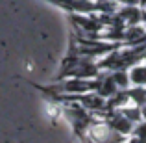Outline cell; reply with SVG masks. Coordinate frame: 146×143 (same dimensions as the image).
Wrapping results in <instances>:
<instances>
[{
	"label": "cell",
	"instance_id": "1",
	"mask_svg": "<svg viewBox=\"0 0 146 143\" xmlns=\"http://www.w3.org/2000/svg\"><path fill=\"white\" fill-rule=\"evenodd\" d=\"M63 113H65V117L68 119L74 134L80 140L87 136V130H89L91 123L96 119V115L91 113L87 108H83L82 104L76 102V100H68V102L63 104Z\"/></svg>",
	"mask_w": 146,
	"mask_h": 143
},
{
	"label": "cell",
	"instance_id": "2",
	"mask_svg": "<svg viewBox=\"0 0 146 143\" xmlns=\"http://www.w3.org/2000/svg\"><path fill=\"white\" fill-rule=\"evenodd\" d=\"M124 43H115V41H104V39H85V37H76V50L82 56H91V58H102L109 54L111 50L122 47Z\"/></svg>",
	"mask_w": 146,
	"mask_h": 143
},
{
	"label": "cell",
	"instance_id": "3",
	"mask_svg": "<svg viewBox=\"0 0 146 143\" xmlns=\"http://www.w3.org/2000/svg\"><path fill=\"white\" fill-rule=\"evenodd\" d=\"M87 136L91 138L94 143H124L129 136H124L118 130H115L113 126H109L104 119H94L91 123Z\"/></svg>",
	"mask_w": 146,
	"mask_h": 143
},
{
	"label": "cell",
	"instance_id": "4",
	"mask_svg": "<svg viewBox=\"0 0 146 143\" xmlns=\"http://www.w3.org/2000/svg\"><path fill=\"white\" fill-rule=\"evenodd\" d=\"M98 117H100V119H104V121H106L109 126H113L115 130H118V132L124 134V136H131L133 126H135V123L129 121V119L126 117V115L122 113L120 110H109V111H104V113H100Z\"/></svg>",
	"mask_w": 146,
	"mask_h": 143
},
{
	"label": "cell",
	"instance_id": "5",
	"mask_svg": "<svg viewBox=\"0 0 146 143\" xmlns=\"http://www.w3.org/2000/svg\"><path fill=\"white\" fill-rule=\"evenodd\" d=\"M94 78H96V82H98V86H96V93L98 95L109 99L111 95H115L118 91V87H117V84L113 82L109 71H100V75L94 76Z\"/></svg>",
	"mask_w": 146,
	"mask_h": 143
},
{
	"label": "cell",
	"instance_id": "6",
	"mask_svg": "<svg viewBox=\"0 0 146 143\" xmlns=\"http://www.w3.org/2000/svg\"><path fill=\"white\" fill-rule=\"evenodd\" d=\"M117 15L120 19H124V22L128 26L141 24V19H143V7H141V6H118Z\"/></svg>",
	"mask_w": 146,
	"mask_h": 143
},
{
	"label": "cell",
	"instance_id": "7",
	"mask_svg": "<svg viewBox=\"0 0 146 143\" xmlns=\"http://www.w3.org/2000/svg\"><path fill=\"white\" fill-rule=\"evenodd\" d=\"M146 34V26L143 24H131L126 26V34H124V45L128 47H133V45H141L144 39Z\"/></svg>",
	"mask_w": 146,
	"mask_h": 143
},
{
	"label": "cell",
	"instance_id": "8",
	"mask_svg": "<svg viewBox=\"0 0 146 143\" xmlns=\"http://www.w3.org/2000/svg\"><path fill=\"white\" fill-rule=\"evenodd\" d=\"M126 104H129V97L126 89H118L115 95H111L109 99H106V110L104 111H109V110H120L124 108ZM102 111V113H104Z\"/></svg>",
	"mask_w": 146,
	"mask_h": 143
},
{
	"label": "cell",
	"instance_id": "9",
	"mask_svg": "<svg viewBox=\"0 0 146 143\" xmlns=\"http://www.w3.org/2000/svg\"><path fill=\"white\" fill-rule=\"evenodd\" d=\"M128 73H129L131 86H146V63L144 61H139L133 67H129Z\"/></svg>",
	"mask_w": 146,
	"mask_h": 143
},
{
	"label": "cell",
	"instance_id": "10",
	"mask_svg": "<svg viewBox=\"0 0 146 143\" xmlns=\"http://www.w3.org/2000/svg\"><path fill=\"white\" fill-rule=\"evenodd\" d=\"M126 91H128V97H129L131 104L141 106V108L146 104V86H129Z\"/></svg>",
	"mask_w": 146,
	"mask_h": 143
},
{
	"label": "cell",
	"instance_id": "11",
	"mask_svg": "<svg viewBox=\"0 0 146 143\" xmlns=\"http://www.w3.org/2000/svg\"><path fill=\"white\" fill-rule=\"evenodd\" d=\"M109 73H111V78H113V82L117 84L118 89H128V87L131 86L128 69H115V71H109Z\"/></svg>",
	"mask_w": 146,
	"mask_h": 143
},
{
	"label": "cell",
	"instance_id": "12",
	"mask_svg": "<svg viewBox=\"0 0 146 143\" xmlns=\"http://www.w3.org/2000/svg\"><path fill=\"white\" fill-rule=\"evenodd\" d=\"M118 6V0H94L96 13H117Z\"/></svg>",
	"mask_w": 146,
	"mask_h": 143
},
{
	"label": "cell",
	"instance_id": "13",
	"mask_svg": "<svg viewBox=\"0 0 146 143\" xmlns=\"http://www.w3.org/2000/svg\"><path fill=\"white\" fill-rule=\"evenodd\" d=\"M120 111L126 115V117L129 119L131 123H139V121H143V110H141V106H135V104H126L124 108H120Z\"/></svg>",
	"mask_w": 146,
	"mask_h": 143
},
{
	"label": "cell",
	"instance_id": "14",
	"mask_svg": "<svg viewBox=\"0 0 146 143\" xmlns=\"http://www.w3.org/2000/svg\"><path fill=\"white\" fill-rule=\"evenodd\" d=\"M131 136H139V138H143V140H146V121H144V119L139 121L135 126H133Z\"/></svg>",
	"mask_w": 146,
	"mask_h": 143
},
{
	"label": "cell",
	"instance_id": "15",
	"mask_svg": "<svg viewBox=\"0 0 146 143\" xmlns=\"http://www.w3.org/2000/svg\"><path fill=\"white\" fill-rule=\"evenodd\" d=\"M120 6H139V0H118Z\"/></svg>",
	"mask_w": 146,
	"mask_h": 143
},
{
	"label": "cell",
	"instance_id": "16",
	"mask_svg": "<svg viewBox=\"0 0 146 143\" xmlns=\"http://www.w3.org/2000/svg\"><path fill=\"white\" fill-rule=\"evenodd\" d=\"M141 24L146 26V9H143V19H141Z\"/></svg>",
	"mask_w": 146,
	"mask_h": 143
},
{
	"label": "cell",
	"instance_id": "17",
	"mask_svg": "<svg viewBox=\"0 0 146 143\" xmlns=\"http://www.w3.org/2000/svg\"><path fill=\"white\" fill-rule=\"evenodd\" d=\"M82 143H94L93 140H91L89 136H85V138H82Z\"/></svg>",
	"mask_w": 146,
	"mask_h": 143
},
{
	"label": "cell",
	"instance_id": "18",
	"mask_svg": "<svg viewBox=\"0 0 146 143\" xmlns=\"http://www.w3.org/2000/svg\"><path fill=\"white\" fill-rule=\"evenodd\" d=\"M139 6L143 7V9H146V0H139Z\"/></svg>",
	"mask_w": 146,
	"mask_h": 143
},
{
	"label": "cell",
	"instance_id": "19",
	"mask_svg": "<svg viewBox=\"0 0 146 143\" xmlns=\"http://www.w3.org/2000/svg\"><path fill=\"white\" fill-rule=\"evenodd\" d=\"M143 45H146V34H144V39H143Z\"/></svg>",
	"mask_w": 146,
	"mask_h": 143
},
{
	"label": "cell",
	"instance_id": "20",
	"mask_svg": "<svg viewBox=\"0 0 146 143\" xmlns=\"http://www.w3.org/2000/svg\"><path fill=\"white\" fill-rule=\"evenodd\" d=\"M143 61H144V63H146V54H144V58H143Z\"/></svg>",
	"mask_w": 146,
	"mask_h": 143
},
{
	"label": "cell",
	"instance_id": "21",
	"mask_svg": "<svg viewBox=\"0 0 146 143\" xmlns=\"http://www.w3.org/2000/svg\"><path fill=\"white\" fill-rule=\"evenodd\" d=\"M124 143H129V141H128V140H126V141H124Z\"/></svg>",
	"mask_w": 146,
	"mask_h": 143
}]
</instances>
